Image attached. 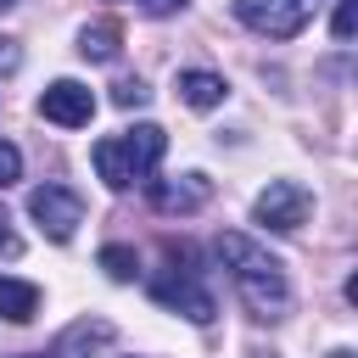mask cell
<instances>
[{
  "mask_svg": "<svg viewBox=\"0 0 358 358\" xmlns=\"http://www.w3.org/2000/svg\"><path fill=\"white\" fill-rule=\"evenodd\" d=\"M22 358H39V352H22Z\"/></svg>",
  "mask_w": 358,
  "mask_h": 358,
  "instance_id": "cell-21",
  "label": "cell"
},
{
  "mask_svg": "<svg viewBox=\"0 0 358 358\" xmlns=\"http://www.w3.org/2000/svg\"><path fill=\"white\" fill-rule=\"evenodd\" d=\"M39 117L56 123V129H84V123L95 117V95H90V84H78V78H56V84H45V95H39Z\"/></svg>",
  "mask_w": 358,
  "mask_h": 358,
  "instance_id": "cell-6",
  "label": "cell"
},
{
  "mask_svg": "<svg viewBox=\"0 0 358 358\" xmlns=\"http://www.w3.org/2000/svg\"><path fill=\"white\" fill-rule=\"evenodd\" d=\"M34 313H39V285H28V280H17V274H0V319L28 324Z\"/></svg>",
  "mask_w": 358,
  "mask_h": 358,
  "instance_id": "cell-10",
  "label": "cell"
},
{
  "mask_svg": "<svg viewBox=\"0 0 358 358\" xmlns=\"http://www.w3.org/2000/svg\"><path fill=\"white\" fill-rule=\"evenodd\" d=\"M145 101H151V90H145L140 78H123V84H112V106L134 112V106H145Z\"/></svg>",
  "mask_w": 358,
  "mask_h": 358,
  "instance_id": "cell-15",
  "label": "cell"
},
{
  "mask_svg": "<svg viewBox=\"0 0 358 358\" xmlns=\"http://www.w3.org/2000/svg\"><path fill=\"white\" fill-rule=\"evenodd\" d=\"M0 252H17V235L6 229V218H0Z\"/></svg>",
  "mask_w": 358,
  "mask_h": 358,
  "instance_id": "cell-19",
  "label": "cell"
},
{
  "mask_svg": "<svg viewBox=\"0 0 358 358\" xmlns=\"http://www.w3.org/2000/svg\"><path fill=\"white\" fill-rule=\"evenodd\" d=\"M95 173H101V185L106 190H129L134 185V173H129V162H123V151H117V134H106V140H95Z\"/></svg>",
  "mask_w": 358,
  "mask_h": 358,
  "instance_id": "cell-12",
  "label": "cell"
},
{
  "mask_svg": "<svg viewBox=\"0 0 358 358\" xmlns=\"http://www.w3.org/2000/svg\"><path fill=\"white\" fill-rule=\"evenodd\" d=\"M11 6H17V0H0V11H11Z\"/></svg>",
  "mask_w": 358,
  "mask_h": 358,
  "instance_id": "cell-20",
  "label": "cell"
},
{
  "mask_svg": "<svg viewBox=\"0 0 358 358\" xmlns=\"http://www.w3.org/2000/svg\"><path fill=\"white\" fill-rule=\"evenodd\" d=\"M117 45H123V28L117 22H84L78 28V56L84 62H112Z\"/></svg>",
  "mask_w": 358,
  "mask_h": 358,
  "instance_id": "cell-11",
  "label": "cell"
},
{
  "mask_svg": "<svg viewBox=\"0 0 358 358\" xmlns=\"http://www.w3.org/2000/svg\"><path fill=\"white\" fill-rule=\"evenodd\" d=\"M17 179H22V151H17L11 140H0V190L17 185Z\"/></svg>",
  "mask_w": 358,
  "mask_h": 358,
  "instance_id": "cell-16",
  "label": "cell"
},
{
  "mask_svg": "<svg viewBox=\"0 0 358 358\" xmlns=\"http://www.w3.org/2000/svg\"><path fill=\"white\" fill-rule=\"evenodd\" d=\"M218 257H224V268L235 274V285H241V296L263 313V319H280L285 313V302H291V285H285V263L263 246V241H252V235H241V229H224L218 241Z\"/></svg>",
  "mask_w": 358,
  "mask_h": 358,
  "instance_id": "cell-1",
  "label": "cell"
},
{
  "mask_svg": "<svg viewBox=\"0 0 358 358\" xmlns=\"http://www.w3.org/2000/svg\"><path fill=\"white\" fill-rule=\"evenodd\" d=\"M117 151H123L129 173L145 179V173H157V162H162V151H168V134H162V123H134V129L117 134Z\"/></svg>",
  "mask_w": 358,
  "mask_h": 358,
  "instance_id": "cell-7",
  "label": "cell"
},
{
  "mask_svg": "<svg viewBox=\"0 0 358 358\" xmlns=\"http://www.w3.org/2000/svg\"><path fill=\"white\" fill-rule=\"evenodd\" d=\"M101 268H106V280H117V285H129L134 274H140V257H134V246H101V257H95Z\"/></svg>",
  "mask_w": 358,
  "mask_h": 358,
  "instance_id": "cell-13",
  "label": "cell"
},
{
  "mask_svg": "<svg viewBox=\"0 0 358 358\" xmlns=\"http://www.w3.org/2000/svg\"><path fill=\"white\" fill-rule=\"evenodd\" d=\"M308 213H313V196H308L296 179H268V190L252 201V218H257L263 229H280V235L302 229Z\"/></svg>",
  "mask_w": 358,
  "mask_h": 358,
  "instance_id": "cell-3",
  "label": "cell"
},
{
  "mask_svg": "<svg viewBox=\"0 0 358 358\" xmlns=\"http://www.w3.org/2000/svg\"><path fill=\"white\" fill-rule=\"evenodd\" d=\"M213 196L207 173H179V179H151V207L157 213H201Z\"/></svg>",
  "mask_w": 358,
  "mask_h": 358,
  "instance_id": "cell-8",
  "label": "cell"
},
{
  "mask_svg": "<svg viewBox=\"0 0 358 358\" xmlns=\"http://www.w3.org/2000/svg\"><path fill=\"white\" fill-rule=\"evenodd\" d=\"M17 67H22V50H17V39L0 34V73H17Z\"/></svg>",
  "mask_w": 358,
  "mask_h": 358,
  "instance_id": "cell-18",
  "label": "cell"
},
{
  "mask_svg": "<svg viewBox=\"0 0 358 358\" xmlns=\"http://www.w3.org/2000/svg\"><path fill=\"white\" fill-rule=\"evenodd\" d=\"M28 218L50 241H73V229L84 224V196L67 185H39V190H28Z\"/></svg>",
  "mask_w": 358,
  "mask_h": 358,
  "instance_id": "cell-4",
  "label": "cell"
},
{
  "mask_svg": "<svg viewBox=\"0 0 358 358\" xmlns=\"http://www.w3.org/2000/svg\"><path fill=\"white\" fill-rule=\"evenodd\" d=\"M190 0H140V11L145 17H173V11H185Z\"/></svg>",
  "mask_w": 358,
  "mask_h": 358,
  "instance_id": "cell-17",
  "label": "cell"
},
{
  "mask_svg": "<svg viewBox=\"0 0 358 358\" xmlns=\"http://www.w3.org/2000/svg\"><path fill=\"white\" fill-rule=\"evenodd\" d=\"M352 28H358V0H336V17H330L336 45H352Z\"/></svg>",
  "mask_w": 358,
  "mask_h": 358,
  "instance_id": "cell-14",
  "label": "cell"
},
{
  "mask_svg": "<svg viewBox=\"0 0 358 358\" xmlns=\"http://www.w3.org/2000/svg\"><path fill=\"white\" fill-rule=\"evenodd\" d=\"M173 90H179V101L196 106V112H213V106H224V95H229V84H224L218 73H207V67H185V73L173 78Z\"/></svg>",
  "mask_w": 358,
  "mask_h": 358,
  "instance_id": "cell-9",
  "label": "cell"
},
{
  "mask_svg": "<svg viewBox=\"0 0 358 358\" xmlns=\"http://www.w3.org/2000/svg\"><path fill=\"white\" fill-rule=\"evenodd\" d=\"M151 296H157L162 308H173V313H185L190 324H213V313H218V302H213V291H201V285L190 280V268H162V274L151 280Z\"/></svg>",
  "mask_w": 358,
  "mask_h": 358,
  "instance_id": "cell-5",
  "label": "cell"
},
{
  "mask_svg": "<svg viewBox=\"0 0 358 358\" xmlns=\"http://www.w3.org/2000/svg\"><path fill=\"white\" fill-rule=\"evenodd\" d=\"M319 0H235V22H246L263 39H296L313 22Z\"/></svg>",
  "mask_w": 358,
  "mask_h": 358,
  "instance_id": "cell-2",
  "label": "cell"
}]
</instances>
